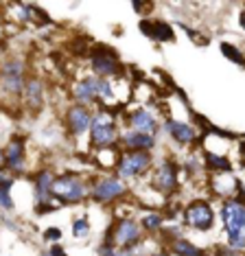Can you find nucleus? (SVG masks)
<instances>
[{"label":"nucleus","instance_id":"30","mask_svg":"<svg viewBox=\"0 0 245 256\" xmlns=\"http://www.w3.org/2000/svg\"><path fill=\"white\" fill-rule=\"evenodd\" d=\"M48 254H50V256H68L66 252H64V248H62V246H50Z\"/></svg>","mask_w":245,"mask_h":256},{"label":"nucleus","instance_id":"33","mask_svg":"<svg viewBox=\"0 0 245 256\" xmlns=\"http://www.w3.org/2000/svg\"><path fill=\"white\" fill-rule=\"evenodd\" d=\"M46 256H50V254H46Z\"/></svg>","mask_w":245,"mask_h":256},{"label":"nucleus","instance_id":"24","mask_svg":"<svg viewBox=\"0 0 245 256\" xmlns=\"http://www.w3.org/2000/svg\"><path fill=\"white\" fill-rule=\"evenodd\" d=\"M88 232H90V221H88V217H81L72 224V234L74 236H86Z\"/></svg>","mask_w":245,"mask_h":256},{"label":"nucleus","instance_id":"1","mask_svg":"<svg viewBox=\"0 0 245 256\" xmlns=\"http://www.w3.org/2000/svg\"><path fill=\"white\" fill-rule=\"evenodd\" d=\"M221 219L228 234V248L238 252L245 250V204L236 200H228L221 206Z\"/></svg>","mask_w":245,"mask_h":256},{"label":"nucleus","instance_id":"21","mask_svg":"<svg viewBox=\"0 0 245 256\" xmlns=\"http://www.w3.org/2000/svg\"><path fill=\"white\" fill-rule=\"evenodd\" d=\"M206 164L210 168H214V171H230L232 164H230V160L224 158V156H217V154H206Z\"/></svg>","mask_w":245,"mask_h":256},{"label":"nucleus","instance_id":"11","mask_svg":"<svg viewBox=\"0 0 245 256\" xmlns=\"http://www.w3.org/2000/svg\"><path fill=\"white\" fill-rule=\"evenodd\" d=\"M156 186L164 195L173 193L175 186H178V164H175V162H171V160L162 162L160 168H158V173H156Z\"/></svg>","mask_w":245,"mask_h":256},{"label":"nucleus","instance_id":"27","mask_svg":"<svg viewBox=\"0 0 245 256\" xmlns=\"http://www.w3.org/2000/svg\"><path fill=\"white\" fill-rule=\"evenodd\" d=\"M138 28L144 33L147 38H154V20H140L138 22Z\"/></svg>","mask_w":245,"mask_h":256},{"label":"nucleus","instance_id":"16","mask_svg":"<svg viewBox=\"0 0 245 256\" xmlns=\"http://www.w3.org/2000/svg\"><path fill=\"white\" fill-rule=\"evenodd\" d=\"M164 127H166L168 136H171L173 140H178V142L188 144V142H195L197 140V130L192 125L180 123V120H166Z\"/></svg>","mask_w":245,"mask_h":256},{"label":"nucleus","instance_id":"23","mask_svg":"<svg viewBox=\"0 0 245 256\" xmlns=\"http://www.w3.org/2000/svg\"><path fill=\"white\" fill-rule=\"evenodd\" d=\"M140 228L149 230V232H156L162 228V217L160 214H147V217L142 219V224H140Z\"/></svg>","mask_w":245,"mask_h":256},{"label":"nucleus","instance_id":"12","mask_svg":"<svg viewBox=\"0 0 245 256\" xmlns=\"http://www.w3.org/2000/svg\"><path fill=\"white\" fill-rule=\"evenodd\" d=\"M72 94L79 101V106L98 101V77H86L84 81H79V84L74 86Z\"/></svg>","mask_w":245,"mask_h":256},{"label":"nucleus","instance_id":"28","mask_svg":"<svg viewBox=\"0 0 245 256\" xmlns=\"http://www.w3.org/2000/svg\"><path fill=\"white\" fill-rule=\"evenodd\" d=\"M44 236L48 238V241H60V238H62V230L60 228H48L44 232Z\"/></svg>","mask_w":245,"mask_h":256},{"label":"nucleus","instance_id":"17","mask_svg":"<svg viewBox=\"0 0 245 256\" xmlns=\"http://www.w3.org/2000/svg\"><path fill=\"white\" fill-rule=\"evenodd\" d=\"M52 178L50 171H40L35 176V200L38 204H48V200H52Z\"/></svg>","mask_w":245,"mask_h":256},{"label":"nucleus","instance_id":"32","mask_svg":"<svg viewBox=\"0 0 245 256\" xmlns=\"http://www.w3.org/2000/svg\"><path fill=\"white\" fill-rule=\"evenodd\" d=\"M238 22H241V26L245 28V11H243V14H241V18H238Z\"/></svg>","mask_w":245,"mask_h":256},{"label":"nucleus","instance_id":"15","mask_svg":"<svg viewBox=\"0 0 245 256\" xmlns=\"http://www.w3.org/2000/svg\"><path fill=\"white\" fill-rule=\"evenodd\" d=\"M120 142L125 144L130 151H149L154 149L156 144V138L149 136V134H140V132H125L120 136Z\"/></svg>","mask_w":245,"mask_h":256},{"label":"nucleus","instance_id":"29","mask_svg":"<svg viewBox=\"0 0 245 256\" xmlns=\"http://www.w3.org/2000/svg\"><path fill=\"white\" fill-rule=\"evenodd\" d=\"M11 184H14V180L7 178V176H4V173H0V188L9 190V188H11Z\"/></svg>","mask_w":245,"mask_h":256},{"label":"nucleus","instance_id":"8","mask_svg":"<svg viewBox=\"0 0 245 256\" xmlns=\"http://www.w3.org/2000/svg\"><path fill=\"white\" fill-rule=\"evenodd\" d=\"M151 164V156L149 151H130V154H122V158L116 164V173L120 180L127 178H136L138 173L147 171Z\"/></svg>","mask_w":245,"mask_h":256},{"label":"nucleus","instance_id":"18","mask_svg":"<svg viewBox=\"0 0 245 256\" xmlns=\"http://www.w3.org/2000/svg\"><path fill=\"white\" fill-rule=\"evenodd\" d=\"M24 98L28 103V108L40 110L44 106V86L40 79H28L24 84Z\"/></svg>","mask_w":245,"mask_h":256},{"label":"nucleus","instance_id":"26","mask_svg":"<svg viewBox=\"0 0 245 256\" xmlns=\"http://www.w3.org/2000/svg\"><path fill=\"white\" fill-rule=\"evenodd\" d=\"M0 208L2 210H11L14 208V200H11L9 190H4V188H0Z\"/></svg>","mask_w":245,"mask_h":256},{"label":"nucleus","instance_id":"14","mask_svg":"<svg viewBox=\"0 0 245 256\" xmlns=\"http://www.w3.org/2000/svg\"><path fill=\"white\" fill-rule=\"evenodd\" d=\"M4 158H7L9 171L20 173L24 168V140L22 138H14L9 142V147L4 149Z\"/></svg>","mask_w":245,"mask_h":256},{"label":"nucleus","instance_id":"22","mask_svg":"<svg viewBox=\"0 0 245 256\" xmlns=\"http://www.w3.org/2000/svg\"><path fill=\"white\" fill-rule=\"evenodd\" d=\"M221 53H224V57H228V60L234 62V64H241V66L245 64V55L236 48V46H232V44H228V42L221 44Z\"/></svg>","mask_w":245,"mask_h":256},{"label":"nucleus","instance_id":"3","mask_svg":"<svg viewBox=\"0 0 245 256\" xmlns=\"http://www.w3.org/2000/svg\"><path fill=\"white\" fill-rule=\"evenodd\" d=\"M88 195L86 184L77 176H60L52 182V197H57L62 204H79Z\"/></svg>","mask_w":245,"mask_h":256},{"label":"nucleus","instance_id":"7","mask_svg":"<svg viewBox=\"0 0 245 256\" xmlns=\"http://www.w3.org/2000/svg\"><path fill=\"white\" fill-rule=\"evenodd\" d=\"M0 84L9 94H20L24 90V64L20 60H7L0 68Z\"/></svg>","mask_w":245,"mask_h":256},{"label":"nucleus","instance_id":"5","mask_svg":"<svg viewBox=\"0 0 245 256\" xmlns=\"http://www.w3.org/2000/svg\"><path fill=\"white\" fill-rule=\"evenodd\" d=\"M90 62H92V70L98 79H108L120 72V64H118V55L114 48L110 46H101V48L90 50Z\"/></svg>","mask_w":245,"mask_h":256},{"label":"nucleus","instance_id":"6","mask_svg":"<svg viewBox=\"0 0 245 256\" xmlns=\"http://www.w3.org/2000/svg\"><path fill=\"white\" fill-rule=\"evenodd\" d=\"M184 219H186V224H188L192 230L206 232V230L212 228L214 212H212V208H210L208 202L197 200V202H192V204H188V206H186Z\"/></svg>","mask_w":245,"mask_h":256},{"label":"nucleus","instance_id":"2","mask_svg":"<svg viewBox=\"0 0 245 256\" xmlns=\"http://www.w3.org/2000/svg\"><path fill=\"white\" fill-rule=\"evenodd\" d=\"M90 138H92V144H94V147H112L116 142L118 136H116L112 110H101V112L92 118Z\"/></svg>","mask_w":245,"mask_h":256},{"label":"nucleus","instance_id":"19","mask_svg":"<svg viewBox=\"0 0 245 256\" xmlns=\"http://www.w3.org/2000/svg\"><path fill=\"white\" fill-rule=\"evenodd\" d=\"M171 252L175 256H206L204 250H200L197 246H192L186 238H173L171 241Z\"/></svg>","mask_w":245,"mask_h":256},{"label":"nucleus","instance_id":"13","mask_svg":"<svg viewBox=\"0 0 245 256\" xmlns=\"http://www.w3.org/2000/svg\"><path fill=\"white\" fill-rule=\"evenodd\" d=\"M130 125L134 132H140V134H149V136H154L158 132V120L156 116L149 112V110H136L132 116H130Z\"/></svg>","mask_w":245,"mask_h":256},{"label":"nucleus","instance_id":"4","mask_svg":"<svg viewBox=\"0 0 245 256\" xmlns=\"http://www.w3.org/2000/svg\"><path fill=\"white\" fill-rule=\"evenodd\" d=\"M142 236V228L134 219H118L110 230V238L105 243L108 246L118 248H134Z\"/></svg>","mask_w":245,"mask_h":256},{"label":"nucleus","instance_id":"10","mask_svg":"<svg viewBox=\"0 0 245 256\" xmlns=\"http://www.w3.org/2000/svg\"><path fill=\"white\" fill-rule=\"evenodd\" d=\"M92 118H94V116L90 114V110L86 106H79V103L68 108V112H66V125H68L70 134H74V136H84L92 127Z\"/></svg>","mask_w":245,"mask_h":256},{"label":"nucleus","instance_id":"31","mask_svg":"<svg viewBox=\"0 0 245 256\" xmlns=\"http://www.w3.org/2000/svg\"><path fill=\"white\" fill-rule=\"evenodd\" d=\"M2 166H7V158H4V151L0 149V171H2Z\"/></svg>","mask_w":245,"mask_h":256},{"label":"nucleus","instance_id":"20","mask_svg":"<svg viewBox=\"0 0 245 256\" xmlns=\"http://www.w3.org/2000/svg\"><path fill=\"white\" fill-rule=\"evenodd\" d=\"M175 38L171 24H166V22L162 20H154V38L151 40H158V42H171Z\"/></svg>","mask_w":245,"mask_h":256},{"label":"nucleus","instance_id":"25","mask_svg":"<svg viewBox=\"0 0 245 256\" xmlns=\"http://www.w3.org/2000/svg\"><path fill=\"white\" fill-rule=\"evenodd\" d=\"M112 96H114L112 84L108 79H98V101H105V98H112Z\"/></svg>","mask_w":245,"mask_h":256},{"label":"nucleus","instance_id":"9","mask_svg":"<svg viewBox=\"0 0 245 256\" xmlns=\"http://www.w3.org/2000/svg\"><path fill=\"white\" fill-rule=\"evenodd\" d=\"M127 193V186L122 180L118 178H103L98 180V182L92 186V200L98 202V204H110L114 200H118L120 195Z\"/></svg>","mask_w":245,"mask_h":256}]
</instances>
